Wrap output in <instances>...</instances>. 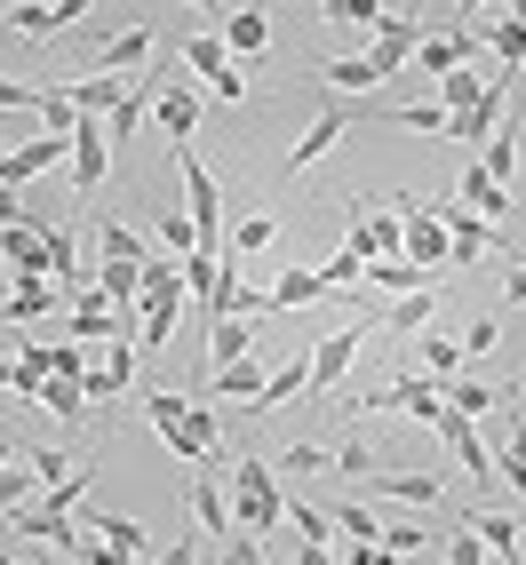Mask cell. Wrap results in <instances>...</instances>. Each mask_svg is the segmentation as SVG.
Wrapping results in <instances>:
<instances>
[{
  "instance_id": "obj_1",
  "label": "cell",
  "mask_w": 526,
  "mask_h": 565,
  "mask_svg": "<svg viewBox=\"0 0 526 565\" xmlns=\"http://www.w3.org/2000/svg\"><path fill=\"white\" fill-rule=\"evenodd\" d=\"M375 319H383V311H359L351 327H335V334H319V343L304 351V359H312V391H335V383H344V374L359 366V351H367V334H375Z\"/></svg>"
},
{
  "instance_id": "obj_2",
  "label": "cell",
  "mask_w": 526,
  "mask_h": 565,
  "mask_svg": "<svg viewBox=\"0 0 526 565\" xmlns=\"http://www.w3.org/2000/svg\"><path fill=\"white\" fill-rule=\"evenodd\" d=\"M183 215H192V232H200V255H223V183L200 168V152L183 143Z\"/></svg>"
},
{
  "instance_id": "obj_3",
  "label": "cell",
  "mask_w": 526,
  "mask_h": 565,
  "mask_svg": "<svg viewBox=\"0 0 526 565\" xmlns=\"http://www.w3.org/2000/svg\"><path fill=\"white\" fill-rule=\"evenodd\" d=\"M391 207H399V223H407V263H415V271L455 263V247H446V223H439L423 200H399V192H391Z\"/></svg>"
},
{
  "instance_id": "obj_4",
  "label": "cell",
  "mask_w": 526,
  "mask_h": 565,
  "mask_svg": "<svg viewBox=\"0 0 526 565\" xmlns=\"http://www.w3.org/2000/svg\"><path fill=\"white\" fill-rule=\"evenodd\" d=\"M431 438H446V446H455V462L471 470V486H495V446L478 438V423H471V414H455V406H439V423H431Z\"/></svg>"
},
{
  "instance_id": "obj_5",
  "label": "cell",
  "mask_w": 526,
  "mask_h": 565,
  "mask_svg": "<svg viewBox=\"0 0 526 565\" xmlns=\"http://www.w3.org/2000/svg\"><path fill=\"white\" fill-rule=\"evenodd\" d=\"M223 470H232V462H208V470L192 478V494H183V502H192V518H200V534H215V542H232V534H240V518H232V486H223Z\"/></svg>"
},
{
  "instance_id": "obj_6",
  "label": "cell",
  "mask_w": 526,
  "mask_h": 565,
  "mask_svg": "<svg viewBox=\"0 0 526 565\" xmlns=\"http://www.w3.org/2000/svg\"><path fill=\"white\" fill-rule=\"evenodd\" d=\"M215 438H223V414H215L208 398H192V414H183V423H176L160 446H168L176 462H208V455H215Z\"/></svg>"
},
{
  "instance_id": "obj_7",
  "label": "cell",
  "mask_w": 526,
  "mask_h": 565,
  "mask_svg": "<svg viewBox=\"0 0 526 565\" xmlns=\"http://www.w3.org/2000/svg\"><path fill=\"white\" fill-rule=\"evenodd\" d=\"M183 56H192V72L208 81V96H215V104H240V96H248V81H240V64L223 56V41H208V32H192V49H183Z\"/></svg>"
},
{
  "instance_id": "obj_8",
  "label": "cell",
  "mask_w": 526,
  "mask_h": 565,
  "mask_svg": "<svg viewBox=\"0 0 526 565\" xmlns=\"http://www.w3.org/2000/svg\"><path fill=\"white\" fill-rule=\"evenodd\" d=\"M415 49H423V24H415V17H391V9H383V24H375V49H367V64H375V72L391 81L399 64H415Z\"/></svg>"
},
{
  "instance_id": "obj_9",
  "label": "cell",
  "mask_w": 526,
  "mask_h": 565,
  "mask_svg": "<svg viewBox=\"0 0 526 565\" xmlns=\"http://www.w3.org/2000/svg\"><path fill=\"white\" fill-rule=\"evenodd\" d=\"M112 175V143H104V120H72V192H96Z\"/></svg>"
},
{
  "instance_id": "obj_10",
  "label": "cell",
  "mask_w": 526,
  "mask_h": 565,
  "mask_svg": "<svg viewBox=\"0 0 526 565\" xmlns=\"http://www.w3.org/2000/svg\"><path fill=\"white\" fill-rule=\"evenodd\" d=\"M263 383H272V374H263V366H255V351H248V359H232V366L200 374L192 398H208V406H215V398H248V406H255V398H263Z\"/></svg>"
},
{
  "instance_id": "obj_11",
  "label": "cell",
  "mask_w": 526,
  "mask_h": 565,
  "mask_svg": "<svg viewBox=\"0 0 526 565\" xmlns=\"http://www.w3.org/2000/svg\"><path fill=\"white\" fill-rule=\"evenodd\" d=\"M0 263H9V279H49V232L41 223H9L0 232Z\"/></svg>"
},
{
  "instance_id": "obj_12",
  "label": "cell",
  "mask_w": 526,
  "mask_h": 565,
  "mask_svg": "<svg viewBox=\"0 0 526 565\" xmlns=\"http://www.w3.org/2000/svg\"><path fill=\"white\" fill-rule=\"evenodd\" d=\"M144 56H152V24H136V32H120V41H104V49L88 56V81H96V72L128 81V72H144Z\"/></svg>"
},
{
  "instance_id": "obj_13",
  "label": "cell",
  "mask_w": 526,
  "mask_h": 565,
  "mask_svg": "<svg viewBox=\"0 0 526 565\" xmlns=\"http://www.w3.org/2000/svg\"><path fill=\"white\" fill-rule=\"evenodd\" d=\"M455 200H463V207H471L478 223H503V215H511V192H503V183H495V175H486L478 160H471V168L455 175Z\"/></svg>"
},
{
  "instance_id": "obj_14",
  "label": "cell",
  "mask_w": 526,
  "mask_h": 565,
  "mask_svg": "<svg viewBox=\"0 0 526 565\" xmlns=\"http://www.w3.org/2000/svg\"><path fill=\"white\" fill-rule=\"evenodd\" d=\"M455 518L486 542V557H495V565H518V518H511V510H455Z\"/></svg>"
},
{
  "instance_id": "obj_15",
  "label": "cell",
  "mask_w": 526,
  "mask_h": 565,
  "mask_svg": "<svg viewBox=\"0 0 526 565\" xmlns=\"http://www.w3.org/2000/svg\"><path fill=\"white\" fill-rule=\"evenodd\" d=\"M431 383H439V374H431ZM439 391H446L455 414H471V423H478V414H495L503 398H518V383H478V374H455V383H439Z\"/></svg>"
},
{
  "instance_id": "obj_16",
  "label": "cell",
  "mask_w": 526,
  "mask_h": 565,
  "mask_svg": "<svg viewBox=\"0 0 526 565\" xmlns=\"http://www.w3.org/2000/svg\"><path fill=\"white\" fill-rule=\"evenodd\" d=\"M359 279H367L375 295H391V303H399V295H431V271H415V263H399V255H375Z\"/></svg>"
},
{
  "instance_id": "obj_17",
  "label": "cell",
  "mask_w": 526,
  "mask_h": 565,
  "mask_svg": "<svg viewBox=\"0 0 526 565\" xmlns=\"http://www.w3.org/2000/svg\"><path fill=\"white\" fill-rule=\"evenodd\" d=\"M503 104H511V81H486L478 111H463V120H455V143H471V152H486V136H495V120H503Z\"/></svg>"
},
{
  "instance_id": "obj_18",
  "label": "cell",
  "mask_w": 526,
  "mask_h": 565,
  "mask_svg": "<svg viewBox=\"0 0 526 565\" xmlns=\"http://www.w3.org/2000/svg\"><path fill=\"white\" fill-rule=\"evenodd\" d=\"M136 391V343H112L104 366H88V398H120Z\"/></svg>"
},
{
  "instance_id": "obj_19",
  "label": "cell",
  "mask_w": 526,
  "mask_h": 565,
  "mask_svg": "<svg viewBox=\"0 0 526 565\" xmlns=\"http://www.w3.org/2000/svg\"><path fill=\"white\" fill-rule=\"evenodd\" d=\"M152 120H160V128L176 136V152H183V143H192V128H200V96H192V88H160Z\"/></svg>"
},
{
  "instance_id": "obj_20",
  "label": "cell",
  "mask_w": 526,
  "mask_h": 565,
  "mask_svg": "<svg viewBox=\"0 0 526 565\" xmlns=\"http://www.w3.org/2000/svg\"><path fill=\"white\" fill-rule=\"evenodd\" d=\"M41 406L56 414L72 438H81V423H88V383H64V374H49V383H41Z\"/></svg>"
},
{
  "instance_id": "obj_21",
  "label": "cell",
  "mask_w": 526,
  "mask_h": 565,
  "mask_svg": "<svg viewBox=\"0 0 526 565\" xmlns=\"http://www.w3.org/2000/svg\"><path fill=\"white\" fill-rule=\"evenodd\" d=\"M344 128H351L344 111H327V120H312V128H304V143L287 152V175H304L312 160H327V152H335V136H344Z\"/></svg>"
},
{
  "instance_id": "obj_22",
  "label": "cell",
  "mask_w": 526,
  "mask_h": 565,
  "mask_svg": "<svg viewBox=\"0 0 526 565\" xmlns=\"http://www.w3.org/2000/svg\"><path fill=\"white\" fill-rule=\"evenodd\" d=\"M439 494H446V478H431V470H383V502L423 510V502H439Z\"/></svg>"
},
{
  "instance_id": "obj_23",
  "label": "cell",
  "mask_w": 526,
  "mask_h": 565,
  "mask_svg": "<svg viewBox=\"0 0 526 565\" xmlns=\"http://www.w3.org/2000/svg\"><path fill=\"white\" fill-rule=\"evenodd\" d=\"M56 303V279H9V303H0V319L24 327V319H41Z\"/></svg>"
},
{
  "instance_id": "obj_24",
  "label": "cell",
  "mask_w": 526,
  "mask_h": 565,
  "mask_svg": "<svg viewBox=\"0 0 526 565\" xmlns=\"http://www.w3.org/2000/svg\"><path fill=\"white\" fill-rule=\"evenodd\" d=\"M272 49V24H263V9H240L232 24H223V56H263Z\"/></svg>"
},
{
  "instance_id": "obj_25",
  "label": "cell",
  "mask_w": 526,
  "mask_h": 565,
  "mask_svg": "<svg viewBox=\"0 0 526 565\" xmlns=\"http://www.w3.org/2000/svg\"><path fill=\"white\" fill-rule=\"evenodd\" d=\"M255 351V327L248 319H215L208 327V366H232V359H248Z\"/></svg>"
},
{
  "instance_id": "obj_26",
  "label": "cell",
  "mask_w": 526,
  "mask_h": 565,
  "mask_svg": "<svg viewBox=\"0 0 526 565\" xmlns=\"http://www.w3.org/2000/svg\"><path fill=\"white\" fill-rule=\"evenodd\" d=\"M478 168H486V175H495L503 192H511V175H518V120H503L495 136H486V152H478Z\"/></svg>"
},
{
  "instance_id": "obj_27",
  "label": "cell",
  "mask_w": 526,
  "mask_h": 565,
  "mask_svg": "<svg viewBox=\"0 0 526 565\" xmlns=\"http://www.w3.org/2000/svg\"><path fill=\"white\" fill-rule=\"evenodd\" d=\"M304 391H312V359H287V366H272V383H263L255 414H263V406H287V398H304Z\"/></svg>"
},
{
  "instance_id": "obj_28",
  "label": "cell",
  "mask_w": 526,
  "mask_h": 565,
  "mask_svg": "<svg viewBox=\"0 0 526 565\" xmlns=\"http://www.w3.org/2000/svg\"><path fill=\"white\" fill-rule=\"evenodd\" d=\"M478 96H486V81H478L471 64H463V72H446V81H439V111H446V120H463V111H478Z\"/></svg>"
},
{
  "instance_id": "obj_29",
  "label": "cell",
  "mask_w": 526,
  "mask_h": 565,
  "mask_svg": "<svg viewBox=\"0 0 526 565\" xmlns=\"http://www.w3.org/2000/svg\"><path fill=\"white\" fill-rule=\"evenodd\" d=\"M96 255L104 263H152V247L136 239V223H96Z\"/></svg>"
},
{
  "instance_id": "obj_30",
  "label": "cell",
  "mask_w": 526,
  "mask_h": 565,
  "mask_svg": "<svg viewBox=\"0 0 526 565\" xmlns=\"http://www.w3.org/2000/svg\"><path fill=\"white\" fill-rule=\"evenodd\" d=\"M41 494H49V486L32 478L24 462H9V470H0V510H9V518H17V510H41Z\"/></svg>"
},
{
  "instance_id": "obj_31",
  "label": "cell",
  "mask_w": 526,
  "mask_h": 565,
  "mask_svg": "<svg viewBox=\"0 0 526 565\" xmlns=\"http://www.w3.org/2000/svg\"><path fill=\"white\" fill-rule=\"evenodd\" d=\"M415 366H423V374H439V383H455V374H463L455 334H423V343H415Z\"/></svg>"
},
{
  "instance_id": "obj_32",
  "label": "cell",
  "mask_w": 526,
  "mask_h": 565,
  "mask_svg": "<svg viewBox=\"0 0 526 565\" xmlns=\"http://www.w3.org/2000/svg\"><path fill=\"white\" fill-rule=\"evenodd\" d=\"M304 303H327L319 271H280V287H272V311H304Z\"/></svg>"
},
{
  "instance_id": "obj_33",
  "label": "cell",
  "mask_w": 526,
  "mask_h": 565,
  "mask_svg": "<svg viewBox=\"0 0 526 565\" xmlns=\"http://www.w3.org/2000/svg\"><path fill=\"white\" fill-rule=\"evenodd\" d=\"M183 414H192V391H144V423H152V438H168Z\"/></svg>"
},
{
  "instance_id": "obj_34",
  "label": "cell",
  "mask_w": 526,
  "mask_h": 565,
  "mask_svg": "<svg viewBox=\"0 0 526 565\" xmlns=\"http://www.w3.org/2000/svg\"><path fill=\"white\" fill-rule=\"evenodd\" d=\"M263 247H280V215H248L232 239H223V255H263Z\"/></svg>"
},
{
  "instance_id": "obj_35",
  "label": "cell",
  "mask_w": 526,
  "mask_h": 565,
  "mask_svg": "<svg viewBox=\"0 0 526 565\" xmlns=\"http://www.w3.org/2000/svg\"><path fill=\"white\" fill-rule=\"evenodd\" d=\"M88 486H96V470L81 462V470H72V478H56V486H49V494H41V510H64V518H81V502H88Z\"/></svg>"
},
{
  "instance_id": "obj_36",
  "label": "cell",
  "mask_w": 526,
  "mask_h": 565,
  "mask_svg": "<svg viewBox=\"0 0 526 565\" xmlns=\"http://www.w3.org/2000/svg\"><path fill=\"white\" fill-rule=\"evenodd\" d=\"M81 17H88L81 0H64V9H9L17 32H64V24H81Z\"/></svg>"
},
{
  "instance_id": "obj_37",
  "label": "cell",
  "mask_w": 526,
  "mask_h": 565,
  "mask_svg": "<svg viewBox=\"0 0 526 565\" xmlns=\"http://www.w3.org/2000/svg\"><path fill=\"white\" fill-rule=\"evenodd\" d=\"M383 72H375L367 56H327V88H344V96H359V88H375Z\"/></svg>"
},
{
  "instance_id": "obj_38",
  "label": "cell",
  "mask_w": 526,
  "mask_h": 565,
  "mask_svg": "<svg viewBox=\"0 0 526 565\" xmlns=\"http://www.w3.org/2000/svg\"><path fill=\"white\" fill-rule=\"evenodd\" d=\"M88 525H96V542H104V550H128V557H144V550H152L136 518H88Z\"/></svg>"
},
{
  "instance_id": "obj_39",
  "label": "cell",
  "mask_w": 526,
  "mask_h": 565,
  "mask_svg": "<svg viewBox=\"0 0 526 565\" xmlns=\"http://www.w3.org/2000/svg\"><path fill=\"white\" fill-rule=\"evenodd\" d=\"M431 311H439L431 295H399V303H391L383 319H391V334H423V327H431Z\"/></svg>"
},
{
  "instance_id": "obj_40",
  "label": "cell",
  "mask_w": 526,
  "mask_h": 565,
  "mask_svg": "<svg viewBox=\"0 0 526 565\" xmlns=\"http://www.w3.org/2000/svg\"><path fill=\"white\" fill-rule=\"evenodd\" d=\"M152 232H160V247H183V255H200V232H192V215H183V207L152 215Z\"/></svg>"
},
{
  "instance_id": "obj_41",
  "label": "cell",
  "mask_w": 526,
  "mask_h": 565,
  "mask_svg": "<svg viewBox=\"0 0 526 565\" xmlns=\"http://www.w3.org/2000/svg\"><path fill=\"white\" fill-rule=\"evenodd\" d=\"M319 470H327V446H312V438H295L280 455V478H319Z\"/></svg>"
},
{
  "instance_id": "obj_42",
  "label": "cell",
  "mask_w": 526,
  "mask_h": 565,
  "mask_svg": "<svg viewBox=\"0 0 526 565\" xmlns=\"http://www.w3.org/2000/svg\"><path fill=\"white\" fill-rule=\"evenodd\" d=\"M439 550H446V565H495V557H486V542L471 534V525H463V518H455V534H446Z\"/></svg>"
},
{
  "instance_id": "obj_43",
  "label": "cell",
  "mask_w": 526,
  "mask_h": 565,
  "mask_svg": "<svg viewBox=\"0 0 526 565\" xmlns=\"http://www.w3.org/2000/svg\"><path fill=\"white\" fill-rule=\"evenodd\" d=\"M399 128H415V136H455V120H446L439 104H407V111H391Z\"/></svg>"
},
{
  "instance_id": "obj_44",
  "label": "cell",
  "mask_w": 526,
  "mask_h": 565,
  "mask_svg": "<svg viewBox=\"0 0 526 565\" xmlns=\"http://www.w3.org/2000/svg\"><path fill=\"white\" fill-rule=\"evenodd\" d=\"M335 525H344L351 542H383V518H375L367 502H344V510H335Z\"/></svg>"
},
{
  "instance_id": "obj_45",
  "label": "cell",
  "mask_w": 526,
  "mask_h": 565,
  "mask_svg": "<svg viewBox=\"0 0 526 565\" xmlns=\"http://www.w3.org/2000/svg\"><path fill=\"white\" fill-rule=\"evenodd\" d=\"M495 343H503V319H471V334H463V366H471V359H486Z\"/></svg>"
},
{
  "instance_id": "obj_46",
  "label": "cell",
  "mask_w": 526,
  "mask_h": 565,
  "mask_svg": "<svg viewBox=\"0 0 526 565\" xmlns=\"http://www.w3.org/2000/svg\"><path fill=\"white\" fill-rule=\"evenodd\" d=\"M383 550L391 557H415V550H431V534H423V525H383Z\"/></svg>"
},
{
  "instance_id": "obj_47",
  "label": "cell",
  "mask_w": 526,
  "mask_h": 565,
  "mask_svg": "<svg viewBox=\"0 0 526 565\" xmlns=\"http://www.w3.org/2000/svg\"><path fill=\"white\" fill-rule=\"evenodd\" d=\"M41 96H49V88H24V81H0V111H32V120H41Z\"/></svg>"
},
{
  "instance_id": "obj_48",
  "label": "cell",
  "mask_w": 526,
  "mask_h": 565,
  "mask_svg": "<svg viewBox=\"0 0 526 565\" xmlns=\"http://www.w3.org/2000/svg\"><path fill=\"white\" fill-rule=\"evenodd\" d=\"M495 56H511V72H526V24H495Z\"/></svg>"
},
{
  "instance_id": "obj_49",
  "label": "cell",
  "mask_w": 526,
  "mask_h": 565,
  "mask_svg": "<svg viewBox=\"0 0 526 565\" xmlns=\"http://www.w3.org/2000/svg\"><path fill=\"white\" fill-rule=\"evenodd\" d=\"M287 518H295V534H304V542H327V510H312V502H287Z\"/></svg>"
},
{
  "instance_id": "obj_50",
  "label": "cell",
  "mask_w": 526,
  "mask_h": 565,
  "mask_svg": "<svg viewBox=\"0 0 526 565\" xmlns=\"http://www.w3.org/2000/svg\"><path fill=\"white\" fill-rule=\"evenodd\" d=\"M24 470L41 478V486H56V478H64V455H56V446H32V455H24Z\"/></svg>"
},
{
  "instance_id": "obj_51",
  "label": "cell",
  "mask_w": 526,
  "mask_h": 565,
  "mask_svg": "<svg viewBox=\"0 0 526 565\" xmlns=\"http://www.w3.org/2000/svg\"><path fill=\"white\" fill-rule=\"evenodd\" d=\"M335 470H344V478H367V470H375V455L351 438V446H335Z\"/></svg>"
},
{
  "instance_id": "obj_52",
  "label": "cell",
  "mask_w": 526,
  "mask_h": 565,
  "mask_svg": "<svg viewBox=\"0 0 526 565\" xmlns=\"http://www.w3.org/2000/svg\"><path fill=\"white\" fill-rule=\"evenodd\" d=\"M223 565H263V542L255 534H232V542H223Z\"/></svg>"
},
{
  "instance_id": "obj_53",
  "label": "cell",
  "mask_w": 526,
  "mask_h": 565,
  "mask_svg": "<svg viewBox=\"0 0 526 565\" xmlns=\"http://www.w3.org/2000/svg\"><path fill=\"white\" fill-rule=\"evenodd\" d=\"M495 478L511 486V494H518V510H526V462H518V455H495Z\"/></svg>"
},
{
  "instance_id": "obj_54",
  "label": "cell",
  "mask_w": 526,
  "mask_h": 565,
  "mask_svg": "<svg viewBox=\"0 0 526 565\" xmlns=\"http://www.w3.org/2000/svg\"><path fill=\"white\" fill-rule=\"evenodd\" d=\"M295 565H344V550H335V542H304V550H295Z\"/></svg>"
},
{
  "instance_id": "obj_55",
  "label": "cell",
  "mask_w": 526,
  "mask_h": 565,
  "mask_svg": "<svg viewBox=\"0 0 526 565\" xmlns=\"http://www.w3.org/2000/svg\"><path fill=\"white\" fill-rule=\"evenodd\" d=\"M160 565H200V542H168V550H160Z\"/></svg>"
},
{
  "instance_id": "obj_56",
  "label": "cell",
  "mask_w": 526,
  "mask_h": 565,
  "mask_svg": "<svg viewBox=\"0 0 526 565\" xmlns=\"http://www.w3.org/2000/svg\"><path fill=\"white\" fill-rule=\"evenodd\" d=\"M503 455H518V462H526V423H511V430H503Z\"/></svg>"
},
{
  "instance_id": "obj_57",
  "label": "cell",
  "mask_w": 526,
  "mask_h": 565,
  "mask_svg": "<svg viewBox=\"0 0 526 565\" xmlns=\"http://www.w3.org/2000/svg\"><path fill=\"white\" fill-rule=\"evenodd\" d=\"M9 223H24V207H17V192H0V232H9Z\"/></svg>"
},
{
  "instance_id": "obj_58",
  "label": "cell",
  "mask_w": 526,
  "mask_h": 565,
  "mask_svg": "<svg viewBox=\"0 0 526 565\" xmlns=\"http://www.w3.org/2000/svg\"><path fill=\"white\" fill-rule=\"evenodd\" d=\"M503 287H511V303H526V263H511V279H503Z\"/></svg>"
},
{
  "instance_id": "obj_59",
  "label": "cell",
  "mask_w": 526,
  "mask_h": 565,
  "mask_svg": "<svg viewBox=\"0 0 526 565\" xmlns=\"http://www.w3.org/2000/svg\"><path fill=\"white\" fill-rule=\"evenodd\" d=\"M64 565H96V542H88V550H81V557H64Z\"/></svg>"
},
{
  "instance_id": "obj_60",
  "label": "cell",
  "mask_w": 526,
  "mask_h": 565,
  "mask_svg": "<svg viewBox=\"0 0 526 565\" xmlns=\"http://www.w3.org/2000/svg\"><path fill=\"white\" fill-rule=\"evenodd\" d=\"M9 462H17V455H9V430H0V470H9Z\"/></svg>"
},
{
  "instance_id": "obj_61",
  "label": "cell",
  "mask_w": 526,
  "mask_h": 565,
  "mask_svg": "<svg viewBox=\"0 0 526 565\" xmlns=\"http://www.w3.org/2000/svg\"><path fill=\"white\" fill-rule=\"evenodd\" d=\"M9 374H17V359H0V391H9Z\"/></svg>"
},
{
  "instance_id": "obj_62",
  "label": "cell",
  "mask_w": 526,
  "mask_h": 565,
  "mask_svg": "<svg viewBox=\"0 0 526 565\" xmlns=\"http://www.w3.org/2000/svg\"><path fill=\"white\" fill-rule=\"evenodd\" d=\"M0 565H24V557H17V550H0Z\"/></svg>"
}]
</instances>
